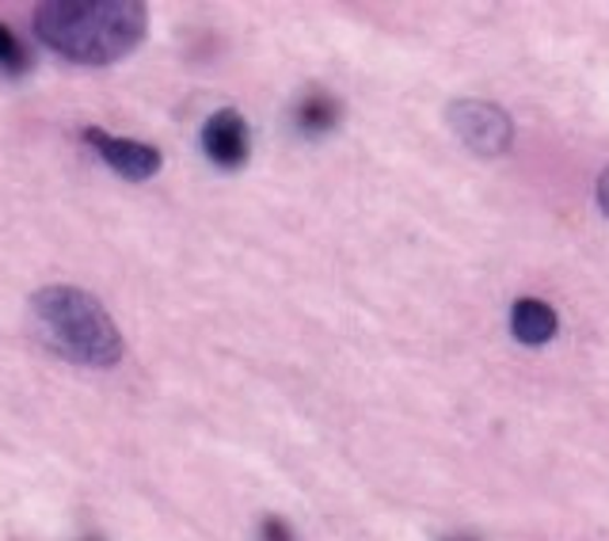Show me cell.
<instances>
[{
  "instance_id": "8",
  "label": "cell",
  "mask_w": 609,
  "mask_h": 541,
  "mask_svg": "<svg viewBox=\"0 0 609 541\" xmlns=\"http://www.w3.org/2000/svg\"><path fill=\"white\" fill-rule=\"evenodd\" d=\"M27 66H31V54L23 50V43L12 35V27H4V23H0V69L15 77V73H23Z\"/></svg>"
},
{
  "instance_id": "3",
  "label": "cell",
  "mask_w": 609,
  "mask_h": 541,
  "mask_svg": "<svg viewBox=\"0 0 609 541\" xmlns=\"http://www.w3.org/2000/svg\"><path fill=\"white\" fill-rule=\"evenodd\" d=\"M446 118H450V130L457 138L480 157L507 153L510 141H515V126H510L507 111L487 100H457Z\"/></svg>"
},
{
  "instance_id": "1",
  "label": "cell",
  "mask_w": 609,
  "mask_h": 541,
  "mask_svg": "<svg viewBox=\"0 0 609 541\" xmlns=\"http://www.w3.org/2000/svg\"><path fill=\"white\" fill-rule=\"evenodd\" d=\"M149 8L138 0H50L35 8L46 46L77 66H111L146 38Z\"/></svg>"
},
{
  "instance_id": "11",
  "label": "cell",
  "mask_w": 609,
  "mask_h": 541,
  "mask_svg": "<svg viewBox=\"0 0 609 541\" xmlns=\"http://www.w3.org/2000/svg\"><path fill=\"white\" fill-rule=\"evenodd\" d=\"M446 541H476V538H461V534H457V538H446Z\"/></svg>"
},
{
  "instance_id": "4",
  "label": "cell",
  "mask_w": 609,
  "mask_h": 541,
  "mask_svg": "<svg viewBox=\"0 0 609 541\" xmlns=\"http://www.w3.org/2000/svg\"><path fill=\"white\" fill-rule=\"evenodd\" d=\"M203 149L214 164H221V169H240V164H248V153H252L248 123L237 111H218V115H210L203 126Z\"/></svg>"
},
{
  "instance_id": "9",
  "label": "cell",
  "mask_w": 609,
  "mask_h": 541,
  "mask_svg": "<svg viewBox=\"0 0 609 541\" xmlns=\"http://www.w3.org/2000/svg\"><path fill=\"white\" fill-rule=\"evenodd\" d=\"M260 541H298L294 538V527L286 519H278V515H267L260 527Z\"/></svg>"
},
{
  "instance_id": "5",
  "label": "cell",
  "mask_w": 609,
  "mask_h": 541,
  "mask_svg": "<svg viewBox=\"0 0 609 541\" xmlns=\"http://www.w3.org/2000/svg\"><path fill=\"white\" fill-rule=\"evenodd\" d=\"M84 138L100 149V157L126 180H149L160 172V149L130 138H111L107 130H84Z\"/></svg>"
},
{
  "instance_id": "2",
  "label": "cell",
  "mask_w": 609,
  "mask_h": 541,
  "mask_svg": "<svg viewBox=\"0 0 609 541\" xmlns=\"http://www.w3.org/2000/svg\"><path fill=\"white\" fill-rule=\"evenodd\" d=\"M35 332L54 355L80 366H111L123 359L126 344L111 313L77 286H46L31 298Z\"/></svg>"
},
{
  "instance_id": "7",
  "label": "cell",
  "mask_w": 609,
  "mask_h": 541,
  "mask_svg": "<svg viewBox=\"0 0 609 541\" xmlns=\"http://www.w3.org/2000/svg\"><path fill=\"white\" fill-rule=\"evenodd\" d=\"M340 118H343V103L320 89H312L294 107V126H298L304 138H324V134H332L340 126Z\"/></svg>"
},
{
  "instance_id": "12",
  "label": "cell",
  "mask_w": 609,
  "mask_h": 541,
  "mask_svg": "<svg viewBox=\"0 0 609 541\" xmlns=\"http://www.w3.org/2000/svg\"><path fill=\"white\" fill-rule=\"evenodd\" d=\"M84 541H103V538H84Z\"/></svg>"
},
{
  "instance_id": "6",
  "label": "cell",
  "mask_w": 609,
  "mask_h": 541,
  "mask_svg": "<svg viewBox=\"0 0 609 541\" xmlns=\"http://www.w3.org/2000/svg\"><path fill=\"white\" fill-rule=\"evenodd\" d=\"M556 329H560V316L549 301L522 298V301H515V309H510V332H515L518 344L541 347L556 336Z\"/></svg>"
},
{
  "instance_id": "10",
  "label": "cell",
  "mask_w": 609,
  "mask_h": 541,
  "mask_svg": "<svg viewBox=\"0 0 609 541\" xmlns=\"http://www.w3.org/2000/svg\"><path fill=\"white\" fill-rule=\"evenodd\" d=\"M598 206L606 210V218H609V169L598 176Z\"/></svg>"
}]
</instances>
